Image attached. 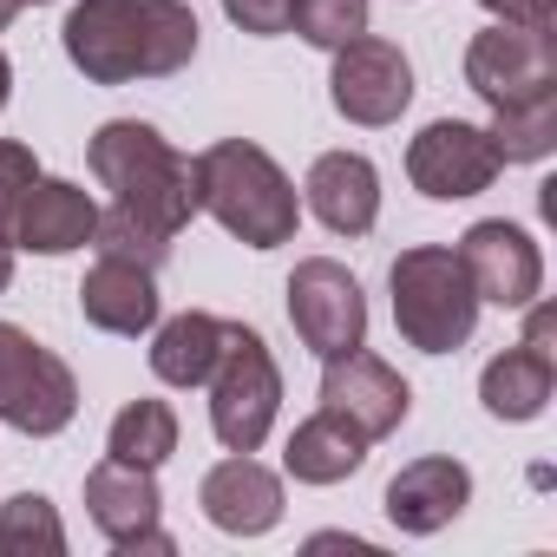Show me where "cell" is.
I'll use <instances>...</instances> for the list:
<instances>
[{"label": "cell", "instance_id": "obj_27", "mask_svg": "<svg viewBox=\"0 0 557 557\" xmlns=\"http://www.w3.org/2000/svg\"><path fill=\"white\" fill-rule=\"evenodd\" d=\"M223 14L256 34V40H275V34H289V0H223Z\"/></svg>", "mask_w": 557, "mask_h": 557}, {"label": "cell", "instance_id": "obj_25", "mask_svg": "<svg viewBox=\"0 0 557 557\" xmlns=\"http://www.w3.org/2000/svg\"><path fill=\"white\" fill-rule=\"evenodd\" d=\"M289 27L309 47L335 53V47H348V40L368 34V0H289Z\"/></svg>", "mask_w": 557, "mask_h": 557}, {"label": "cell", "instance_id": "obj_28", "mask_svg": "<svg viewBox=\"0 0 557 557\" xmlns=\"http://www.w3.org/2000/svg\"><path fill=\"white\" fill-rule=\"evenodd\" d=\"M479 8L511 27H557V0H479Z\"/></svg>", "mask_w": 557, "mask_h": 557}, {"label": "cell", "instance_id": "obj_17", "mask_svg": "<svg viewBox=\"0 0 557 557\" xmlns=\"http://www.w3.org/2000/svg\"><path fill=\"white\" fill-rule=\"evenodd\" d=\"M79 315L99 335H145V329H158V269L99 256L86 269V283H79Z\"/></svg>", "mask_w": 557, "mask_h": 557}, {"label": "cell", "instance_id": "obj_31", "mask_svg": "<svg viewBox=\"0 0 557 557\" xmlns=\"http://www.w3.org/2000/svg\"><path fill=\"white\" fill-rule=\"evenodd\" d=\"M8 92H14V66H8V53H0V106H8Z\"/></svg>", "mask_w": 557, "mask_h": 557}, {"label": "cell", "instance_id": "obj_15", "mask_svg": "<svg viewBox=\"0 0 557 557\" xmlns=\"http://www.w3.org/2000/svg\"><path fill=\"white\" fill-rule=\"evenodd\" d=\"M203 518L230 537H262L275 531V518H283V479H275L262 459L249 453H230L223 466L203 472V492H197Z\"/></svg>", "mask_w": 557, "mask_h": 557}, {"label": "cell", "instance_id": "obj_13", "mask_svg": "<svg viewBox=\"0 0 557 557\" xmlns=\"http://www.w3.org/2000/svg\"><path fill=\"white\" fill-rule=\"evenodd\" d=\"M86 511H92V524L119 544V550H151V557H171L177 544H171V531L158 524V511H164V498H158V479L145 472V466H119V459H106V466H92L86 472Z\"/></svg>", "mask_w": 557, "mask_h": 557}, {"label": "cell", "instance_id": "obj_3", "mask_svg": "<svg viewBox=\"0 0 557 557\" xmlns=\"http://www.w3.org/2000/svg\"><path fill=\"white\" fill-rule=\"evenodd\" d=\"M190 177H197V210H210L236 243L249 249H275L296 236V184L283 177L262 145L249 138H223L210 151L190 158Z\"/></svg>", "mask_w": 557, "mask_h": 557}, {"label": "cell", "instance_id": "obj_22", "mask_svg": "<svg viewBox=\"0 0 557 557\" xmlns=\"http://www.w3.org/2000/svg\"><path fill=\"white\" fill-rule=\"evenodd\" d=\"M171 453H177V413H171L164 400H132V407H119V420H112V433H106V459L158 472Z\"/></svg>", "mask_w": 557, "mask_h": 557}, {"label": "cell", "instance_id": "obj_10", "mask_svg": "<svg viewBox=\"0 0 557 557\" xmlns=\"http://www.w3.org/2000/svg\"><path fill=\"white\" fill-rule=\"evenodd\" d=\"M329 99L348 125H394L413 106V66L394 40H348L335 47V73H329Z\"/></svg>", "mask_w": 557, "mask_h": 557}, {"label": "cell", "instance_id": "obj_16", "mask_svg": "<svg viewBox=\"0 0 557 557\" xmlns=\"http://www.w3.org/2000/svg\"><path fill=\"white\" fill-rule=\"evenodd\" d=\"M387 518L407 531V537H433V531H446L466 505H472V472L459 466V459H446V453H433V459H413V466H400L394 479H387Z\"/></svg>", "mask_w": 557, "mask_h": 557}, {"label": "cell", "instance_id": "obj_2", "mask_svg": "<svg viewBox=\"0 0 557 557\" xmlns=\"http://www.w3.org/2000/svg\"><path fill=\"white\" fill-rule=\"evenodd\" d=\"M86 164H92V177L112 190V210L151 223L158 236H177V230L197 216L190 158H177L158 125H138V119L99 125L92 145H86Z\"/></svg>", "mask_w": 557, "mask_h": 557}, {"label": "cell", "instance_id": "obj_18", "mask_svg": "<svg viewBox=\"0 0 557 557\" xmlns=\"http://www.w3.org/2000/svg\"><path fill=\"white\" fill-rule=\"evenodd\" d=\"M309 210L335 230V236H368L381 216V171L361 151H322L309 164Z\"/></svg>", "mask_w": 557, "mask_h": 557}, {"label": "cell", "instance_id": "obj_21", "mask_svg": "<svg viewBox=\"0 0 557 557\" xmlns=\"http://www.w3.org/2000/svg\"><path fill=\"white\" fill-rule=\"evenodd\" d=\"M223 329L230 322H216L203 309H184V315L158 322V335H151V374L164 387H203L210 368H216V355H223Z\"/></svg>", "mask_w": 557, "mask_h": 557}, {"label": "cell", "instance_id": "obj_32", "mask_svg": "<svg viewBox=\"0 0 557 557\" xmlns=\"http://www.w3.org/2000/svg\"><path fill=\"white\" fill-rule=\"evenodd\" d=\"M27 8H47V0H27Z\"/></svg>", "mask_w": 557, "mask_h": 557}, {"label": "cell", "instance_id": "obj_4", "mask_svg": "<svg viewBox=\"0 0 557 557\" xmlns=\"http://www.w3.org/2000/svg\"><path fill=\"white\" fill-rule=\"evenodd\" d=\"M387 289H394V329L407 348L420 355H459L479 329V296L466 283V269L453 249L440 243H420V249H400L394 269H387Z\"/></svg>", "mask_w": 557, "mask_h": 557}, {"label": "cell", "instance_id": "obj_11", "mask_svg": "<svg viewBox=\"0 0 557 557\" xmlns=\"http://www.w3.org/2000/svg\"><path fill=\"white\" fill-rule=\"evenodd\" d=\"M498 171H505V164H498L492 138H485L479 125H466V119H433V125L407 145V177H413V190L433 197V203L479 197V190H492Z\"/></svg>", "mask_w": 557, "mask_h": 557}, {"label": "cell", "instance_id": "obj_5", "mask_svg": "<svg viewBox=\"0 0 557 557\" xmlns=\"http://www.w3.org/2000/svg\"><path fill=\"white\" fill-rule=\"evenodd\" d=\"M210 433L230 453H256L275 426V407H283V374L269 361V342L243 322L223 329V355L210 368Z\"/></svg>", "mask_w": 557, "mask_h": 557}, {"label": "cell", "instance_id": "obj_9", "mask_svg": "<svg viewBox=\"0 0 557 557\" xmlns=\"http://www.w3.org/2000/svg\"><path fill=\"white\" fill-rule=\"evenodd\" d=\"M557 309L550 302H524V342L505 348L498 361H485L479 374V400L492 420H537L550 407V387H557Z\"/></svg>", "mask_w": 557, "mask_h": 557}, {"label": "cell", "instance_id": "obj_1", "mask_svg": "<svg viewBox=\"0 0 557 557\" xmlns=\"http://www.w3.org/2000/svg\"><path fill=\"white\" fill-rule=\"evenodd\" d=\"M60 40L92 86L171 79L197 53V14L184 0H79Z\"/></svg>", "mask_w": 557, "mask_h": 557}, {"label": "cell", "instance_id": "obj_7", "mask_svg": "<svg viewBox=\"0 0 557 557\" xmlns=\"http://www.w3.org/2000/svg\"><path fill=\"white\" fill-rule=\"evenodd\" d=\"M466 86L498 112V106H524V99H550L557 92V40L550 27H485L466 47Z\"/></svg>", "mask_w": 557, "mask_h": 557}, {"label": "cell", "instance_id": "obj_8", "mask_svg": "<svg viewBox=\"0 0 557 557\" xmlns=\"http://www.w3.org/2000/svg\"><path fill=\"white\" fill-rule=\"evenodd\" d=\"M289 322H296L309 355L335 361V355L368 342V296L335 256H309L289 275Z\"/></svg>", "mask_w": 557, "mask_h": 557}, {"label": "cell", "instance_id": "obj_24", "mask_svg": "<svg viewBox=\"0 0 557 557\" xmlns=\"http://www.w3.org/2000/svg\"><path fill=\"white\" fill-rule=\"evenodd\" d=\"M8 550H40V557H60L66 550V531H60V511L40 498V492H21L0 505V557Z\"/></svg>", "mask_w": 557, "mask_h": 557}, {"label": "cell", "instance_id": "obj_29", "mask_svg": "<svg viewBox=\"0 0 557 557\" xmlns=\"http://www.w3.org/2000/svg\"><path fill=\"white\" fill-rule=\"evenodd\" d=\"M21 14H27V0H0V34H8V27H14Z\"/></svg>", "mask_w": 557, "mask_h": 557}, {"label": "cell", "instance_id": "obj_26", "mask_svg": "<svg viewBox=\"0 0 557 557\" xmlns=\"http://www.w3.org/2000/svg\"><path fill=\"white\" fill-rule=\"evenodd\" d=\"M34 177H40L34 151L14 145V138H0V243H14V210H21V197H27Z\"/></svg>", "mask_w": 557, "mask_h": 557}, {"label": "cell", "instance_id": "obj_20", "mask_svg": "<svg viewBox=\"0 0 557 557\" xmlns=\"http://www.w3.org/2000/svg\"><path fill=\"white\" fill-rule=\"evenodd\" d=\"M361 459H368V440L342 420V413H309L296 433H289V453H283V466H289V479H302V485H342L348 472H361Z\"/></svg>", "mask_w": 557, "mask_h": 557}, {"label": "cell", "instance_id": "obj_30", "mask_svg": "<svg viewBox=\"0 0 557 557\" xmlns=\"http://www.w3.org/2000/svg\"><path fill=\"white\" fill-rule=\"evenodd\" d=\"M8 283H14V249L0 243V289H8Z\"/></svg>", "mask_w": 557, "mask_h": 557}, {"label": "cell", "instance_id": "obj_23", "mask_svg": "<svg viewBox=\"0 0 557 557\" xmlns=\"http://www.w3.org/2000/svg\"><path fill=\"white\" fill-rule=\"evenodd\" d=\"M492 151L498 164H537L557 151V92L550 99H524V106H498L492 112Z\"/></svg>", "mask_w": 557, "mask_h": 557}, {"label": "cell", "instance_id": "obj_14", "mask_svg": "<svg viewBox=\"0 0 557 557\" xmlns=\"http://www.w3.org/2000/svg\"><path fill=\"white\" fill-rule=\"evenodd\" d=\"M322 407H329V413H342V420L374 446V440H387V433L407 420L413 394H407V381H400L381 355L348 348V355H335V361H329V374H322Z\"/></svg>", "mask_w": 557, "mask_h": 557}, {"label": "cell", "instance_id": "obj_12", "mask_svg": "<svg viewBox=\"0 0 557 557\" xmlns=\"http://www.w3.org/2000/svg\"><path fill=\"white\" fill-rule=\"evenodd\" d=\"M453 256H459V269H466V283H472L479 302L524 309V302L544 289V256H537V243H531L518 223H505V216L472 223Z\"/></svg>", "mask_w": 557, "mask_h": 557}, {"label": "cell", "instance_id": "obj_6", "mask_svg": "<svg viewBox=\"0 0 557 557\" xmlns=\"http://www.w3.org/2000/svg\"><path fill=\"white\" fill-rule=\"evenodd\" d=\"M73 413H79L73 368L53 348H40L27 329L0 322V420L27 440H53L73 426Z\"/></svg>", "mask_w": 557, "mask_h": 557}, {"label": "cell", "instance_id": "obj_19", "mask_svg": "<svg viewBox=\"0 0 557 557\" xmlns=\"http://www.w3.org/2000/svg\"><path fill=\"white\" fill-rule=\"evenodd\" d=\"M92 223H99V203L66 184V177H34L21 210H14V243L34 249V256H66L79 243H92Z\"/></svg>", "mask_w": 557, "mask_h": 557}]
</instances>
